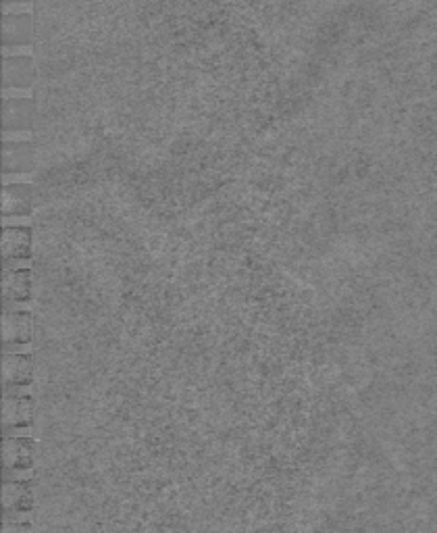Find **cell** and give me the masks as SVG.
Instances as JSON below:
<instances>
[{
    "label": "cell",
    "instance_id": "obj_1",
    "mask_svg": "<svg viewBox=\"0 0 437 533\" xmlns=\"http://www.w3.org/2000/svg\"><path fill=\"white\" fill-rule=\"evenodd\" d=\"M38 484L34 479H4L3 509L6 512H34Z\"/></svg>",
    "mask_w": 437,
    "mask_h": 533
},
{
    "label": "cell",
    "instance_id": "obj_2",
    "mask_svg": "<svg viewBox=\"0 0 437 533\" xmlns=\"http://www.w3.org/2000/svg\"><path fill=\"white\" fill-rule=\"evenodd\" d=\"M3 460L4 469L13 471H30L38 462V444L34 438H21V435H6L3 442Z\"/></svg>",
    "mask_w": 437,
    "mask_h": 533
},
{
    "label": "cell",
    "instance_id": "obj_3",
    "mask_svg": "<svg viewBox=\"0 0 437 533\" xmlns=\"http://www.w3.org/2000/svg\"><path fill=\"white\" fill-rule=\"evenodd\" d=\"M38 107L31 99H6L3 107L4 132H34Z\"/></svg>",
    "mask_w": 437,
    "mask_h": 533
},
{
    "label": "cell",
    "instance_id": "obj_4",
    "mask_svg": "<svg viewBox=\"0 0 437 533\" xmlns=\"http://www.w3.org/2000/svg\"><path fill=\"white\" fill-rule=\"evenodd\" d=\"M38 207L34 184H6L3 190V217H25Z\"/></svg>",
    "mask_w": 437,
    "mask_h": 533
},
{
    "label": "cell",
    "instance_id": "obj_5",
    "mask_svg": "<svg viewBox=\"0 0 437 533\" xmlns=\"http://www.w3.org/2000/svg\"><path fill=\"white\" fill-rule=\"evenodd\" d=\"M38 167V146L34 142H4L3 149V171L31 173Z\"/></svg>",
    "mask_w": 437,
    "mask_h": 533
},
{
    "label": "cell",
    "instance_id": "obj_6",
    "mask_svg": "<svg viewBox=\"0 0 437 533\" xmlns=\"http://www.w3.org/2000/svg\"><path fill=\"white\" fill-rule=\"evenodd\" d=\"M3 297L9 303H28L34 298V271L28 267L4 269Z\"/></svg>",
    "mask_w": 437,
    "mask_h": 533
},
{
    "label": "cell",
    "instance_id": "obj_7",
    "mask_svg": "<svg viewBox=\"0 0 437 533\" xmlns=\"http://www.w3.org/2000/svg\"><path fill=\"white\" fill-rule=\"evenodd\" d=\"M36 402L30 394L4 396L3 400V426L4 429H21L34 426Z\"/></svg>",
    "mask_w": 437,
    "mask_h": 533
},
{
    "label": "cell",
    "instance_id": "obj_8",
    "mask_svg": "<svg viewBox=\"0 0 437 533\" xmlns=\"http://www.w3.org/2000/svg\"><path fill=\"white\" fill-rule=\"evenodd\" d=\"M36 319L28 311H4L3 313V338L4 344L19 346L30 344L34 340Z\"/></svg>",
    "mask_w": 437,
    "mask_h": 533
},
{
    "label": "cell",
    "instance_id": "obj_9",
    "mask_svg": "<svg viewBox=\"0 0 437 533\" xmlns=\"http://www.w3.org/2000/svg\"><path fill=\"white\" fill-rule=\"evenodd\" d=\"M34 229L28 226H9L3 229V256L4 259L30 261L34 254Z\"/></svg>",
    "mask_w": 437,
    "mask_h": 533
},
{
    "label": "cell",
    "instance_id": "obj_10",
    "mask_svg": "<svg viewBox=\"0 0 437 533\" xmlns=\"http://www.w3.org/2000/svg\"><path fill=\"white\" fill-rule=\"evenodd\" d=\"M36 377V365L31 355L6 352L3 357V383L6 385H31Z\"/></svg>",
    "mask_w": 437,
    "mask_h": 533
},
{
    "label": "cell",
    "instance_id": "obj_11",
    "mask_svg": "<svg viewBox=\"0 0 437 533\" xmlns=\"http://www.w3.org/2000/svg\"><path fill=\"white\" fill-rule=\"evenodd\" d=\"M38 80L31 56H6L3 65L4 88H31Z\"/></svg>",
    "mask_w": 437,
    "mask_h": 533
},
{
    "label": "cell",
    "instance_id": "obj_12",
    "mask_svg": "<svg viewBox=\"0 0 437 533\" xmlns=\"http://www.w3.org/2000/svg\"><path fill=\"white\" fill-rule=\"evenodd\" d=\"M4 47H23L34 40V19L28 13H9L3 19Z\"/></svg>",
    "mask_w": 437,
    "mask_h": 533
},
{
    "label": "cell",
    "instance_id": "obj_13",
    "mask_svg": "<svg viewBox=\"0 0 437 533\" xmlns=\"http://www.w3.org/2000/svg\"><path fill=\"white\" fill-rule=\"evenodd\" d=\"M6 4H15V3H28V0H4Z\"/></svg>",
    "mask_w": 437,
    "mask_h": 533
}]
</instances>
